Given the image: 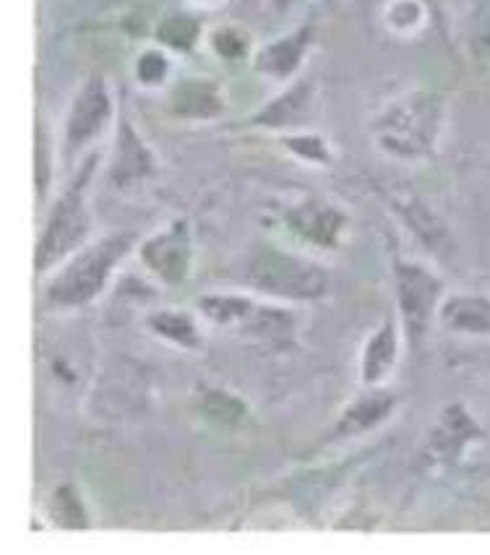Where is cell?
<instances>
[{
    "instance_id": "cell-28",
    "label": "cell",
    "mask_w": 490,
    "mask_h": 555,
    "mask_svg": "<svg viewBox=\"0 0 490 555\" xmlns=\"http://www.w3.org/2000/svg\"><path fill=\"white\" fill-rule=\"evenodd\" d=\"M35 189L37 204H42L53 189V141H50V133H44L40 118L35 128Z\"/></svg>"
},
{
    "instance_id": "cell-29",
    "label": "cell",
    "mask_w": 490,
    "mask_h": 555,
    "mask_svg": "<svg viewBox=\"0 0 490 555\" xmlns=\"http://www.w3.org/2000/svg\"><path fill=\"white\" fill-rule=\"evenodd\" d=\"M224 3H228V0H189V5L193 11H217V9H222Z\"/></svg>"
},
{
    "instance_id": "cell-3",
    "label": "cell",
    "mask_w": 490,
    "mask_h": 555,
    "mask_svg": "<svg viewBox=\"0 0 490 555\" xmlns=\"http://www.w3.org/2000/svg\"><path fill=\"white\" fill-rule=\"evenodd\" d=\"M100 150L83 154L70 183L50 204L42 228L37 232L35 245V271L40 276L61 267L70 254L92 241L94 217L89 209V185L100 170Z\"/></svg>"
},
{
    "instance_id": "cell-11",
    "label": "cell",
    "mask_w": 490,
    "mask_h": 555,
    "mask_svg": "<svg viewBox=\"0 0 490 555\" xmlns=\"http://www.w3.org/2000/svg\"><path fill=\"white\" fill-rule=\"evenodd\" d=\"M315 40V27L311 22L300 24V27L285 31V35L274 37L272 42L261 44L254 53V70L263 79L274 83H289L298 79L306 66L308 55H311Z\"/></svg>"
},
{
    "instance_id": "cell-25",
    "label": "cell",
    "mask_w": 490,
    "mask_h": 555,
    "mask_svg": "<svg viewBox=\"0 0 490 555\" xmlns=\"http://www.w3.org/2000/svg\"><path fill=\"white\" fill-rule=\"evenodd\" d=\"M172 76V55L163 44L144 48L133 63V79L144 89H163L170 83Z\"/></svg>"
},
{
    "instance_id": "cell-26",
    "label": "cell",
    "mask_w": 490,
    "mask_h": 555,
    "mask_svg": "<svg viewBox=\"0 0 490 555\" xmlns=\"http://www.w3.org/2000/svg\"><path fill=\"white\" fill-rule=\"evenodd\" d=\"M202 412L209 421L222 423V425H237L243 423V417L248 415V406L237 393L228 389H219V386H211V389L202 391Z\"/></svg>"
},
{
    "instance_id": "cell-21",
    "label": "cell",
    "mask_w": 490,
    "mask_h": 555,
    "mask_svg": "<svg viewBox=\"0 0 490 555\" xmlns=\"http://www.w3.org/2000/svg\"><path fill=\"white\" fill-rule=\"evenodd\" d=\"M282 141V150L287 154H293L295 159L300 163L313 165V167H332L337 154H334L332 141L326 139L324 133L313 131V128H302V131H289L280 135Z\"/></svg>"
},
{
    "instance_id": "cell-5",
    "label": "cell",
    "mask_w": 490,
    "mask_h": 555,
    "mask_svg": "<svg viewBox=\"0 0 490 555\" xmlns=\"http://www.w3.org/2000/svg\"><path fill=\"white\" fill-rule=\"evenodd\" d=\"M391 285H395V313L404 341L412 352L425 345L438 308L447 295V282L428 263L395 254L391 258Z\"/></svg>"
},
{
    "instance_id": "cell-2",
    "label": "cell",
    "mask_w": 490,
    "mask_h": 555,
    "mask_svg": "<svg viewBox=\"0 0 490 555\" xmlns=\"http://www.w3.org/2000/svg\"><path fill=\"white\" fill-rule=\"evenodd\" d=\"M137 235L131 232H109L89 241L61 267L50 271L42 285L44 306L50 311H79L92 306L107 293L113 276L137 250Z\"/></svg>"
},
{
    "instance_id": "cell-27",
    "label": "cell",
    "mask_w": 490,
    "mask_h": 555,
    "mask_svg": "<svg viewBox=\"0 0 490 555\" xmlns=\"http://www.w3.org/2000/svg\"><path fill=\"white\" fill-rule=\"evenodd\" d=\"M209 50L215 53L219 61H243V57L250 55V48H254V40L243 27L237 24H219L209 31Z\"/></svg>"
},
{
    "instance_id": "cell-19",
    "label": "cell",
    "mask_w": 490,
    "mask_h": 555,
    "mask_svg": "<svg viewBox=\"0 0 490 555\" xmlns=\"http://www.w3.org/2000/svg\"><path fill=\"white\" fill-rule=\"evenodd\" d=\"M259 295L245 293H204L196 300V313L217 328H241L254 313Z\"/></svg>"
},
{
    "instance_id": "cell-6",
    "label": "cell",
    "mask_w": 490,
    "mask_h": 555,
    "mask_svg": "<svg viewBox=\"0 0 490 555\" xmlns=\"http://www.w3.org/2000/svg\"><path fill=\"white\" fill-rule=\"evenodd\" d=\"M115 122H118V105H115L113 87L102 74H92L79 83L63 115V157L76 159L79 154L92 152V146Z\"/></svg>"
},
{
    "instance_id": "cell-13",
    "label": "cell",
    "mask_w": 490,
    "mask_h": 555,
    "mask_svg": "<svg viewBox=\"0 0 490 555\" xmlns=\"http://www.w3.org/2000/svg\"><path fill=\"white\" fill-rule=\"evenodd\" d=\"M167 105L170 113L180 120L189 122H211L228 113V100H224L222 87L206 76H189L170 83L167 89Z\"/></svg>"
},
{
    "instance_id": "cell-10",
    "label": "cell",
    "mask_w": 490,
    "mask_h": 555,
    "mask_svg": "<svg viewBox=\"0 0 490 555\" xmlns=\"http://www.w3.org/2000/svg\"><path fill=\"white\" fill-rule=\"evenodd\" d=\"M282 222L295 237L321 250H337L350 230V215L345 206L326 198H300L282 211Z\"/></svg>"
},
{
    "instance_id": "cell-30",
    "label": "cell",
    "mask_w": 490,
    "mask_h": 555,
    "mask_svg": "<svg viewBox=\"0 0 490 555\" xmlns=\"http://www.w3.org/2000/svg\"><path fill=\"white\" fill-rule=\"evenodd\" d=\"M272 3L276 5V9H289V5H293L295 0H272Z\"/></svg>"
},
{
    "instance_id": "cell-7",
    "label": "cell",
    "mask_w": 490,
    "mask_h": 555,
    "mask_svg": "<svg viewBox=\"0 0 490 555\" xmlns=\"http://www.w3.org/2000/svg\"><path fill=\"white\" fill-rule=\"evenodd\" d=\"M141 269L165 287L183 285L193 269V232L185 219H172L137 245Z\"/></svg>"
},
{
    "instance_id": "cell-17",
    "label": "cell",
    "mask_w": 490,
    "mask_h": 555,
    "mask_svg": "<svg viewBox=\"0 0 490 555\" xmlns=\"http://www.w3.org/2000/svg\"><path fill=\"white\" fill-rule=\"evenodd\" d=\"M237 332L243 337L267 341L272 347H287L295 339V334H298V315H295L287 302H276L269 298L261 300L259 295L254 313L248 315V321Z\"/></svg>"
},
{
    "instance_id": "cell-15",
    "label": "cell",
    "mask_w": 490,
    "mask_h": 555,
    "mask_svg": "<svg viewBox=\"0 0 490 555\" xmlns=\"http://www.w3.org/2000/svg\"><path fill=\"white\" fill-rule=\"evenodd\" d=\"M480 425H477L475 417L469 415L467 406L454 402L441 412V417H438L428 441V454L430 460L438 464H451L460 460L464 451L473 447L475 441H480Z\"/></svg>"
},
{
    "instance_id": "cell-16",
    "label": "cell",
    "mask_w": 490,
    "mask_h": 555,
    "mask_svg": "<svg viewBox=\"0 0 490 555\" xmlns=\"http://www.w3.org/2000/svg\"><path fill=\"white\" fill-rule=\"evenodd\" d=\"M436 321L462 337H490V295L447 293Z\"/></svg>"
},
{
    "instance_id": "cell-18",
    "label": "cell",
    "mask_w": 490,
    "mask_h": 555,
    "mask_svg": "<svg viewBox=\"0 0 490 555\" xmlns=\"http://www.w3.org/2000/svg\"><path fill=\"white\" fill-rule=\"evenodd\" d=\"M202 321V315L185 311V308H154L146 313L144 324L165 345L185 352H198L204 347Z\"/></svg>"
},
{
    "instance_id": "cell-22",
    "label": "cell",
    "mask_w": 490,
    "mask_h": 555,
    "mask_svg": "<svg viewBox=\"0 0 490 555\" xmlns=\"http://www.w3.org/2000/svg\"><path fill=\"white\" fill-rule=\"evenodd\" d=\"M48 516L55 527L61 529H89L92 516L87 512L81 493L70 482H61L48 501Z\"/></svg>"
},
{
    "instance_id": "cell-14",
    "label": "cell",
    "mask_w": 490,
    "mask_h": 555,
    "mask_svg": "<svg viewBox=\"0 0 490 555\" xmlns=\"http://www.w3.org/2000/svg\"><path fill=\"white\" fill-rule=\"evenodd\" d=\"M402 326H399L397 313H389L371 332L365 339L363 352H360V384L363 386H386L399 363V352H402Z\"/></svg>"
},
{
    "instance_id": "cell-4",
    "label": "cell",
    "mask_w": 490,
    "mask_h": 555,
    "mask_svg": "<svg viewBox=\"0 0 490 555\" xmlns=\"http://www.w3.org/2000/svg\"><path fill=\"white\" fill-rule=\"evenodd\" d=\"M245 282L250 293L287 306L324 300L332 289V274L324 263L276 245H259L250 254Z\"/></svg>"
},
{
    "instance_id": "cell-12",
    "label": "cell",
    "mask_w": 490,
    "mask_h": 555,
    "mask_svg": "<svg viewBox=\"0 0 490 555\" xmlns=\"http://www.w3.org/2000/svg\"><path fill=\"white\" fill-rule=\"evenodd\" d=\"M397 410V397L386 391L384 386H363V391L341 410V415L334 423L328 441H350L373 434L376 428L389 421Z\"/></svg>"
},
{
    "instance_id": "cell-20",
    "label": "cell",
    "mask_w": 490,
    "mask_h": 555,
    "mask_svg": "<svg viewBox=\"0 0 490 555\" xmlns=\"http://www.w3.org/2000/svg\"><path fill=\"white\" fill-rule=\"evenodd\" d=\"M395 211L404 222V228H408L425 248L434 250V254H443V248H449L447 224H443V219L438 217L430 206H425L421 198H399L395 204Z\"/></svg>"
},
{
    "instance_id": "cell-8",
    "label": "cell",
    "mask_w": 490,
    "mask_h": 555,
    "mask_svg": "<svg viewBox=\"0 0 490 555\" xmlns=\"http://www.w3.org/2000/svg\"><path fill=\"white\" fill-rule=\"evenodd\" d=\"M105 167L107 185H113V191H128L157 178L163 165H159L157 152L152 150L150 141L141 135L137 122L128 115H120L118 122H115L113 150H109Z\"/></svg>"
},
{
    "instance_id": "cell-31",
    "label": "cell",
    "mask_w": 490,
    "mask_h": 555,
    "mask_svg": "<svg viewBox=\"0 0 490 555\" xmlns=\"http://www.w3.org/2000/svg\"><path fill=\"white\" fill-rule=\"evenodd\" d=\"M328 3H332V0H328Z\"/></svg>"
},
{
    "instance_id": "cell-24",
    "label": "cell",
    "mask_w": 490,
    "mask_h": 555,
    "mask_svg": "<svg viewBox=\"0 0 490 555\" xmlns=\"http://www.w3.org/2000/svg\"><path fill=\"white\" fill-rule=\"evenodd\" d=\"M382 24L395 37L410 40L421 35L428 24V9L423 0H386L382 9Z\"/></svg>"
},
{
    "instance_id": "cell-1",
    "label": "cell",
    "mask_w": 490,
    "mask_h": 555,
    "mask_svg": "<svg viewBox=\"0 0 490 555\" xmlns=\"http://www.w3.org/2000/svg\"><path fill=\"white\" fill-rule=\"evenodd\" d=\"M447 131V102L425 89L395 96L371 120V139L384 157L415 165L434 159Z\"/></svg>"
},
{
    "instance_id": "cell-23",
    "label": "cell",
    "mask_w": 490,
    "mask_h": 555,
    "mask_svg": "<svg viewBox=\"0 0 490 555\" xmlns=\"http://www.w3.org/2000/svg\"><path fill=\"white\" fill-rule=\"evenodd\" d=\"M204 37V24L193 14H172L159 22L154 29V40L170 53H189Z\"/></svg>"
},
{
    "instance_id": "cell-9",
    "label": "cell",
    "mask_w": 490,
    "mask_h": 555,
    "mask_svg": "<svg viewBox=\"0 0 490 555\" xmlns=\"http://www.w3.org/2000/svg\"><path fill=\"white\" fill-rule=\"evenodd\" d=\"M321 102V87L313 76L300 74L298 79L289 83H282L280 92L272 100L263 102L259 113H254V126L263 128V131L274 133H289L311 128V120L319 115Z\"/></svg>"
}]
</instances>
